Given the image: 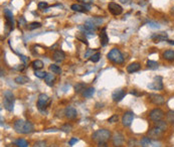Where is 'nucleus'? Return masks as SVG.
I'll return each instance as SVG.
<instances>
[{"instance_id":"f257e3e1","label":"nucleus","mask_w":174,"mask_h":147,"mask_svg":"<svg viewBox=\"0 0 174 147\" xmlns=\"http://www.w3.org/2000/svg\"><path fill=\"white\" fill-rule=\"evenodd\" d=\"M14 129L21 134H29L33 131V125L29 121L16 120L14 122Z\"/></svg>"},{"instance_id":"f03ea898","label":"nucleus","mask_w":174,"mask_h":147,"mask_svg":"<svg viewBox=\"0 0 174 147\" xmlns=\"http://www.w3.org/2000/svg\"><path fill=\"white\" fill-rule=\"evenodd\" d=\"M92 138L97 142H106L109 140V138H111V132L107 129H99L93 133Z\"/></svg>"},{"instance_id":"7ed1b4c3","label":"nucleus","mask_w":174,"mask_h":147,"mask_svg":"<svg viewBox=\"0 0 174 147\" xmlns=\"http://www.w3.org/2000/svg\"><path fill=\"white\" fill-rule=\"evenodd\" d=\"M108 60H111L114 64H122L124 62V56L122 52L118 48H113L107 56Z\"/></svg>"},{"instance_id":"20e7f679","label":"nucleus","mask_w":174,"mask_h":147,"mask_svg":"<svg viewBox=\"0 0 174 147\" xmlns=\"http://www.w3.org/2000/svg\"><path fill=\"white\" fill-rule=\"evenodd\" d=\"M3 95H4V101H3L4 108L6 109L7 111L11 112V111L13 110V105H14V95L9 90L5 91Z\"/></svg>"},{"instance_id":"39448f33","label":"nucleus","mask_w":174,"mask_h":147,"mask_svg":"<svg viewBox=\"0 0 174 147\" xmlns=\"http://www.w3.org/2000/svg\"><path fill=\"white\" fill-rule=\"evenodd\" d=\"M108 8H109V11L111 12L113 15H120V14L123 12V8H122L121 5H119L116 2H110L108 4Z\"/></svg>"},{"instance_id":"423d86ee","label":"nucleus","mask_w":174,"mask_h":147,"mask_svg":"<svg viewBox=\"0 0 174 147\" xmlns=\"http://www.w3.org/2000/svg\"><path fill=\"white\" fill-rule=\"evenodd\" d=\"M164 116V112L159 108H156V109H153V110L150 112V119L154 122H157V121H160Z\"/></svg>"},{"instance_id":"0eeeda50","label":"nucleus","mask_w":174,"mask_h":147,"mask_svg":"<svg viewBox=\"0 0 174 147\" xmlns=\"http://www.w3.org/2000/svg\"><path fill=\"white\" fill-rule=\"evenodd\" d=\"M49 98L47 94H40L38 97V100H37V108L39 110H45L47 108V102H49Z\"/></svg>"},{"instance_id":"6e6552de","label":"nucleus","mask_w":174,"mask_h":147,"mask_svg":"<svg viewBox=\"0 0 174 147\" xmlns=\"http://www.w3.org/2000/svg\"><path fill=\"white\" fill-rule=\"evenodd\" d=\"M134 120V113L131 111H128L125 114L123 115V118H122V123L125 127H129L132 124Z\"/></svg>"},{"instance_id":"1a4fd4ad","label":"nucleus","mask_w":174,"mask_h":147,"mask_svg":"<svg viewBox=\"0 0 174 147\" xmlns=\"http://www.w3.org/2000/svg\"><path fill=\"white\" fill-rule=\"evenodd\" d=\"M148 88L152 89V90H157V91L163 90V83H162L161 77H156V78L154 79V82L152 83V84L148 85Z\"/></svg>"},{"instance_id":"9d476101","label":"nucleus","mask_w":174,"mask_h":147,"mask_svg":"<svg viewBox=\"0 0 174 147\" xmlns=\"http://www.w3.org/2000/svg\"><path fill=\"white\" fill-rule=\"evenodd\" d=\"M126 96V92L122 89H118L115 92L112 94V98H113V101L115 102H120V101L123 100V98Z\"/></svg>"},{"instance_id":"9b49d317","label":"nucleus","mask_w":174,"mask_h":147,"mask_svg":"<svg viewBox=\"0 0 174 147\" xmlns=\"http://www.w3.org/2000/svg\"><path fill=\"white\" fill-rule=\"evenodd\" d=\"M4 15H5V18H6V24L10 26L11 28H13V25H14V18H13L12 12L6 8V9H4Z\"/></svg>"},{"instance_id":"f8f14e48","label":"nucleus","mask_w":174,"mask_h":147,"mask_svg":"<svg viewBox=\"0 0 174 147\" xmlns=\"http://www.w3.org/2000/svg\"><path fill=\"white\" fill-rule=\"evenodd\" d=\"M65 117L69 119H75L76 117L78 116V112L74 107L67 106L65 110Z\"/></svg>"},{"instance_id":"ddd939ff","label":"nucleus","mask_w":174,"mask_h":147,"mask_svg":"<svg viewBox=\"0 0 174 147\" xmlns=\"http://www.w3.org/2000/svg\"><path fill=\"white\" fill-rule=\"evenodd\" d=\"M124 142V136L121 133H116L113 136V145L115 147H120Z\"/></svg>"},{"instance_id":"4468645a","label":"nucleus","mask_w":174,"mask_h":147,"mask_svg":"<svg viewBox=\"0 0 174 147\" xmlns=\"http://www.w3.org/2000/svg\"><path fill=\"white\" fill-rule=\"evenodd\" d=\"M150 101H151L153 104L155 105H162L164 104V98L160 95H157V94H151L150 95Z\"/></svg>"},{"instance_id":"2eb2a0df","label":"nucleus","mask_w":174,"mask_h":147,"mask_svg":"<svg viewBox=\"0 0 174 147\" xmlns=\"http://www.w3.org/2000/svg\"><path fill=\"white\" fill-rule=\"evenodd\" d=\"M65 58V54L61 49H57L53 52V60L57 62H63Z\"/></svg>"},{"instance_id":"dca6fc26","label":"nucleus","mask_w":174,"mask_h":147,"mask_svg":"<svg viewBox=\"0 0 174 147\" xmlns=\"http://www.w3.org/2000/svg\"><path fill=\"white\" fill-rule=\"evenodd\" d=\"M100 41H101L102 46H106L109 42V37H108V34L106 33V27H104L101 30V33H100Z\"/></svg>"},{"instance_id":"f3484780","label":"nucleus","mask_w":174,"mask_h":147,"mask_svg":"<svg viewBox=\"0 0 174 147\" xmlns=\"http://www.w3.org/2000/svg\"><path fill=\"white\" fill-rule=\"evenodd\" d=\"M162 133H163V131L155 126L154 128H152L151 130L149 131V136L151 137V138L156 139V138H159V137L162 135Z\"/></svg>"},{"instance_id":"a211bd4d","label":"nucleus","mask_w":174,"mask_h":147,"mask_svg":"<svg viewBox=\"0 0 174 147\" xmlns=\"http://www.w3.org/2000/svg\"><path fill=\"white\" fill-rule=\"evenodd\" d=\"M140 68H141V64L139 62H132L127 66V72H130V74H133V72H138Z\"/></svg>"},{"instance_id":"6ab92c4d","label":"nucleus","mask_w":174,"mask_h":147,"mask_svg":"<svg viewBox=\"0 0 174 147\" xmlns=\"http://www.w3.org/2000/svg\"><path fill=\"white\" fill-rule=\"evenodd\" d=\"M152 39L155 40V42L163 41V40L167 39V34H166V32H161L159 34H155V35L152 36Z\"/></svg>"},{"instance_id":"aec40b11","label":"nucleus","mask_w":174,"mask_h":147,"mask_svg":"<svg viewBox=\"0 0 174 147\" xmlns=\"http://www.w3.org/2000/svg\"><path fill=\"white\" fill-rule=\"evenodd\" d=\"M163 58L166 60H174V50L173 49H167L163 52Z\"/></svg>"},{"instance_id":"412c9836","label":"nucleus","mask_w":174,"mask_h":147,"mask_svg":"<svg viewBox=\"0 0 174 147\" xmlns=\"http://www.w3.org/2000/svg\"><path fill=\"white\" fill-rule=\"evenodd\" d=\"M55 78L53 74H47V76H45V83H47V85L49 87L53 86V84H55Z\"/></svg>"},{"instance_id":"4be33fe9","label":"nucleus","mask_w":174,"mask_h":147,"mask_svg":"<svg viewBox=\"0 0 174 147\" xmlns=\"http://www.w3.org/2000/svg\"><path fill=\"white\" fill-rule=\"evenodd\" d=\"M28 81H29V79L27 78L26 76H18L15 78L14 82L19 85H24V84H26V83H28Z\"/></svg>"},{"instance_id":"5701e85b","label":"nucleus","mask_w":174,"mask_h":147,"mask_svg":"<svg viewBox=\"0 0 174 147\" xmlns=\"http://www.w3.org/2000/svg\"><path fill=\"white\" fill-rule=\"evenodd\" d=\"M71 9L74 10V11H77V12H85V11H87V10H86V8H85V6L81 5V4H77V3L73 4V5L71 6Z\"/></svg>"},{"instance_id":"b1692460","label":"nucleus","mask_w":174,"mask_h":147,"mask_svg":"<svg viewBox=\"0 0 174 147\" xmlns=\"http://www.w3.org/2000/svg\"><path fill=\"white\" fill-rule=\"evenodd\" d=\"M95 94V88H88V89H86V90H84V93H83V95H84V97L85 98H91L93 95Z\"/></svg>"},{"instance_id":"393cba45","label":"nucleus","mask_w":174,"mask_h":147,"mask_svg":"<svg viewBox=\"0 0 174 147\" xmlns=\"http://www.w3.org/2000/svg\"><path fill=\"white\" fill-rule=\"evenodd\" d=\"M32 68H34L35 70H39L43 68V62L39 60H35L32 62Z\"/></svg>"},{"instance_id":"a878e982","label":"nucleus","mask_w":174,"mask_h":147,"mask_svg":"<svg viewBox=\"0 0 174 147\" xmlns=\"http://www.w3.org/2000/svg\"><path fill=\"white\" fill-rule=\"evenodd\" d=\"M49 70L53 72V74H57V75L61 74V68H59V66H57V64H51V66H49Z\"/></svg>"},{"instance_id":"bb28decb","label":"nucleus","mask_w":174,"mask_h":147,"mask_svg":"<svg viewBox=\"0 0 174 147\" xmlns=\"http://www.w3.org/2000/svg\"><path fill=\"white\" fill-rule=\"evenodd\" d=\"M155 126L158 127L159 129H161L163 132L166 130V129H167V124H166V122H165V121H163V120L157 121V122H156V124H155Z\"/></svg>"},{"instance_id":"cd10ccee","label":"nucleus","mask_w":174,"mask_h":147,"mask_svg":"<svg viewBox=\"0 0 174 147\" xmlns=\"http://www.w3.org/2000/svg\"><path fill=\"white\" fill-rule=\"evenodd\" d=\"M15 144H16V146H18V147L28 146V143H27V141L25 140V139H17V140L15 141Z\"/></svg>"},{"instance_id":"c85d7f7f","label":"nucleus","mask_w":174,"mask_h":147,"mask_svg":"<svg viewBox=\"0 0 174 147\" xmlns=\"http://www.w3.org/2000/svg\"><path fill=\"white\" fill-rule=\"evenodd\" d=\"M150 145H151L150 138H148V137H143L141 140V146L142 147H150Z\"/></svg>"},{"instance_id":"c756f323","label":"nucleus","mask_w":174,"mask_h":147,"mask_svg":"<svg viewBox=\"0 0 174 147\" xmlns=\"http://www.w3.org/2000/svg\"><path fill=\"white\" fill-rule=\"evenodd\" d=\"M61 130L65 133H69L73 130V126H71V124H69V123H67V124H63V126L61 127Z\"/></svg>"},{"instance_id":"7c9ffc66","label":"nucleus","mask_w":174,"mask_h":147,"mask_svg":"<svg viewBox=\"0 0 174 147\" xmlns=\"http://www.w3.org/2000/svg\"><path fill=\"white\" fill-rule=\"evenodd\" d=\"M158 62H154V60H148L147 62V66L151 70H156L158 68Z\"/></svg>"},{"instance_id":"2f4dec72","label":"nucleus","mask_w":174,"mask_h":147,"mask_svg":"<svg viewBox=\"0 0 174 147\" xmlns=\"http://www.w3.org/2000/svg\"><path fill=\"white\" fill-rule=\"evenodd\" d=\"M85 88H86L85 84H83V83H79V84H77L75 86V91H76V93H80L83 90H85Z\"/></svg>"},{"instance_id":"473e14b6","label":"nucleus","mask_w":174,"mask_h":147,"mask_svg":"<svg viewBox=\"0 0 174 147\" xmlns=\"http://www.w3.org/2000/svg\"><path fill=\"white\" fill-rule=\"evenodd\" d=\"M39 27H41V23H40V22H31V23L28 25V28L30 30L36 29V28H39Z\"/></svg>"},{"instance_id":"72a5a7b5","label":"nucleus","mask_w":174,"mask_h":147,"mask_svg":"<svg viewBox=\"0 0 174 147\" xmlns=\"http://www.w3.org/2000/svg\"><path fill=\"white\" fill-rule=\"evenodd\" d=\"M166 116H167V122L174 123V111H169Z\"/></svg>"},{"instance_id":"f704fd0d","label":"nucleus","mask_w":174,"mask_h":147,"mask_svg":"<svg viewBox=\"0 0 174 147\" xmlns=\"http://www.w3.org/2000/svg\"><path fill=\"white\" fill-rule=\"evenodd\" d=\"M100 58H101V54L100 52H96V54H94L91 56V60L93 62H98L100 60Z\"/></svg>"},{"instance_id":"c9c22d12","label":"nucleus","mask_w":174,"mask_h":147,"mask_svg":"<svg viewBox=\"0 0 174 147\" xmlns=\"http://www.w3.org/2000/svg\"><path fill=\"white\" fill-rule=\"evenodd\" d=\"M47 72H40V70H35V72H34L35 77H37V78H39V79H45V76H47Z\"/></svg>"},{"instance_id":"e433bc0d","label":"nucleus","mask_w":174,"mask_h":147,"mask_svg":"<svg viewBox=\"0 0 174 147\" xmlns=\"http://www.w3.org/2000/svg\"><path fill=\"white\" fill-rule=\"evenodd\" d=\"M34 147H47L45 141H37L34 143Z\"/></svg>"},{"instance_id":"4c0bfd02","label":"nucleus","mask_w":174,"mask_h":147,"mask_svg":"<svg viewBox=\"0 0 174 147\" xmlns=\"http://www.w3.org/2000/svg\"><path fill=\"white\" fill-rule=\"evenodd\" d=\"M47 6H49V4H47V2H39V3H38V9L43 10V9H45Z\"/></svg>"},{"instance_id":"58836bf2","label":"nucleus","mask_w":174,"mask_h":147,"mask_svg":"<svg viewBox=\"0 0 174 147\" xmlns=\"http://www.w3.org/2000/svg\"><path fill=\"white\" fill-rule=\"evenodd\" d=\"M108 121H109L110 123H115V122H117V121H118V116H117V115H113L112 117H110L109 120H108Z\"/></svg>"},{"instance_id":"ea45409f","label":"nucleus","mask_w":174,"mask_h":147,"mask_svg":"<svg viewBox=\"0 0 174 147\" xmlns=\"http://www.w3.org/2000/svg\"><path fill=\"white\" fill-rule=\"evenodd\" d=\"M93 52H94V49H88L87 52L85 54V58H91L93 56Z\"/></svg>"},{"instance_id":"a19ab883","label":"nucleus","mask_w":174,"mask_h":147,"mask_svg":"<svg viewBox=\"0 0 174 147\" xmlns=\"http://www.w3.org/2000/svg\"><path fill=\"white\" fill-rule=\"evenodd\" d=\"M128 145H129L130 147H135L136 145V140L134 138H131L129 140V142H128Z\"/></svg>"},{"instance_id":"79ce46f5","label":"nucleus","mask_w":174,"mask_h":147,"mask_svg":"<svg viewBox=\"0 0 174 147\" xmlns=\"http://www.w3.org/2000/svg\"><path fill=\"white\" fill-rule=\"evenodd\" d=\"M18 24H19V25H26V21H25V19H24V17H23V16H21V17L19 18Z\"/></svg>"},{"instance_id":"37998d69","label":"nucleus","mask_w":174,"mask_h":147,"mask_svg":"<svg viewBox=\"0 0 174 147\" xmlns=\"http://www.w3.org/2000/svg\"><path fill=\"white\" fill-rule=\"evenodd\" d=\"M149 25L152 28H159V24L155 23V22H149Z\"/></svg>"},{"instance_id":"c03bdc74","label":"nucleus","mask_w":174,"mask_h":147,"mask_svg":"<svg viewBox=\"0 0 174 147\" xmlns=\"http://www.w3.org/2000/svg\"><path fill=\"white\" fill-rule=\"evenodd\" d=\"M78 141H79V140H78V138H75V137H74V138H71V140H69V145H74L75 143H77Z\"/></svg>"},{"instance_id":"a18cd8bd","label":"nucleus","mask_w":174,"mask_h":147,"mask_svg":"<svg viewBox=\"0 0 174 147\" xmlns=\"http://www.w3.org/2000/svg\"><path fill=\"white\" fill-rule=\"evenodd\" d=\"M78 1L82 2V3L84 4H91L92 2H93V0H78Z\"/></svg>"},{"instance_id":"49530a36","label":"nucleus","mask_w":174,"mask_h":147,"mask_svg":"<svg viewBox=\"0 0 174 147\" xmlns=\"http://www.w3.org/2000/svg\"><path fill=\"white\" fill-rule=\"evenodd\" d=\"M98 146L99 147H108V144L106 142H98Z\"/></svg>"},{"instance_id":"de8ad7c7","label":"nucleus","mask_w":174,"mask_h":147,"mask_svg":"<svg viewBox=\"0 0 174 147\" xmlns=\"http://www.w3.org/2000/svg\"><path fill=\"white\" fill-rule=\"evenodd\" d=\"M78 38H79L80 40H82V42H84V43L88 44V42H87V40H86V38H82L81 36H78Z\"/></svg>"},{"instance_id":"09e8293b","label":"nucleus","mask_w":174,"mask_h":147,"mask_svg":"<svg viewBox=\"0 0 174 147\" xmlns=\"http://www.w3.org/2000/svg\"><path fill=\"white\" fill-rule=\"evenodd\" d=\"M20 58H21V60H23V62H26L27 60H28V58H27L26 56H20Z\"/></svg>"},{"instance_id":"8fccbe9b","label":"nucleus","mask_w":174,"mask_h":147,"mask_svg":"<svg viewBox=\"0 0 174 147\" xmlns=\"http://www.w3.org/2000/svg\"><path fill=\"white\" fill-rule=\"evenodd\" d=\"M170 13H171V15H173V16H174V6L171 8V10H170Z\"/></svg>"},{"instance_id":"3c124183","label":"nucleus","mask_w":174,"mask_h":147,"mask_svg":"<svg viewBox=\"0 0 174 147\" xmlns=\"http://www.w3.org/2000/svg\"><path fill=\"white\" fill-rule=\"evenodd\" d=\"M120 1H121L122 2V3H128V2H129L130 1V0H120Z\"/></svg>"},{"instance_id":"603ef678","label":"nucleus","mask_w":174,"mask_h":147,"mask_svg":"<svg viewBox=\"0 0 174 147\" xmlns=\"http://www.w3.org/2000/svg\"><path fill=\"white\" fill-rule=\"evenodd\" d=\"M167 42L169 44H173V45H174V40H167Z\"/></svg>"}]
</instances>
